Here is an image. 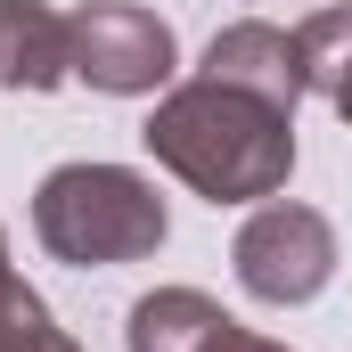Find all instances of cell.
Wrapping results in <instances>:
<instances>
[{
    "instance_id": "6da1fadb",
    "label": "cell",
    "mask_w": 352,
    "mask_h": 352,
    "mask_svg": "<svg viewBox=\"0 0 352 352\" xmlns=\"http://www.w3.org/2000/svg\"><path fill=\"white\" fill-rule=\"evenodd\" d=\"M148 148L197 197L246 205V197H270L278 180L295 173V115L270 107V98H254V90H238V82L197 74L188 90H173L148 115Z\"/></svg>"
},
{
    "instance_id": "7a4b0ae2",
    "label": "cell",
    "mask_w": 352,
    "mask_h": 352,
    "mask_svg": "<svg viewBox=\"0 0 352 352\" xmlns=\"http://www.w3.org/2000/svg\"><path fill=\"white\" fill-rule=\"evenodd\" d=\"M33 230L58 263H140L164 246V205L156 188L123 164H66L41 180L33 197Z\"/></svg>"
},
{
    "instance_id": "3957f363",
    "label": "cell",
    "mask_w": 352,
    "mask_h": 352,
    "mask_svg": "<svg viewBox=\"0 0 352 352\" xmlns=\"http://www.w3.org/2000/svg\"><path fill=\"white\" fill-rule=\"evenodd\" d=\"M66 50H74V82L107 98H140L173 74V25L123 0H98L82 16H66Z\"/></svg>"
},
{
    "instance_id": "277c9868",
    "label": "cell",
    "mask_w": 352,
    "mask_h": 352,
    "mask_svg": "<svg viewBox=\"0 0 352 352\" xmlns=\"http://www.w3.org/2000/svg\"><path fill=\"white\" fill-rule=\"evenodd\" d=\"M238 278L263 303H311L336 278V230L311 205H263L238 230Z\"/></svg>"
},
{
    "instance_id": "5b68a950",
    "label": "cell",
    "mask_w": 352,
    "mask_h": 352,
    "mask_svg": "<svg viewBox=\"0 0 352 352\" xmlns=\"http://www.w3.org/2000/svg\"><path fill=\"white\" fill-rule=\"evenodd\" d=\"M131 352H287L246 336L230 311H213L197 287H164L148 303H131Z\"/></svg>"
},
{
    "instance_id": "8992f818",
    "label": "cell",
    "mask_w": 352,
    "mask_h": 352,
    "mask_svg": "<svg viewBox=\"0 0 352 352\" xmlns=\"http://www.w3.org/2000/svg\"><path fill=\"white\" fill-rule=\"evenodd\" d=\"M205 74L254 90L270 107H287V115H295V98H303V58H295V41H287L278 25H230V33H213Z\"/></svg>"
},
{
    "instance_id": "52a82bcc",
    "label": "cell",
    "mask_w": 352,
    "mask_h": 352,
    "mask_svg": "<svg viewBox=\"0 0 352 352\" xmlns=\"http://www.w3.org/2000/svg\"><path fill=\"white\" fill-rule=\"evenodd\" d=\"M66 74H74L66 16H50L41 0H0V82H16V90H58Z\"/></svg>"
},
{
    "instance_id": "ba28073f",
    "label": "cell",
    "mask_w": 352,
    "mask_h": 352,
    "mask_svg": "<svg viewBox=\"0 0 352 352\" xmlns=\"http://www.w3.org/2000/svg\"><path fill=\"white\" fill-rule=\"evenodd\" d=\"M295 58H303V90H320L336 115L352 123V8H328L295 33Z\"/></svg>"
},
{
    "instance_id": "9c48e42d",
    "label": "cell",
    "mask_w": 352,
    "mask_h": 352,
    "mask_svg": "<svg viewBox=\"0 0 352 352\" xmlns=\"http://www.w3.org/2000/svg\"><path fill=\"white\" fill-rule=\"evenodd\" d=\"M0 352H74V336L50 320V303L33 287H0Z\"/></svg>"
},
{
    "instance_id": "30bf717a",
    "label": "cell",
    "mask_w": 352,
    "mask_h": 352,
    "mask_svg": "<svg viewBox=\"0 0 352 352\" xmlns=\"http://www.w3.org/2000/svg\"><path fill=\"white\" fill-rule=\"evenodd\" d=\"M0 287H8V246H0Z\"/></svg>"
}]
</instances>
